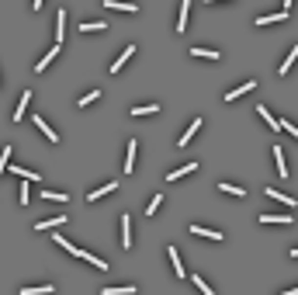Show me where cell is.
<instances>
[{"mask_svg":"<svg viewBox=\"0 0 298 295\" xmlns=\"http://www.w3.org/2000/svg\"><path fill=\"white\" fill-rule=\"evenodd\" d=\"M288 14H291V0H284V7H281L277 14H260V18H256V28H264V24H277V21H284Z\"/></svg>","mask_w":298,"mask_h":295,"instance_id":"cell-1","label":"cell"},{"mask_svg":"<svg viewBox=\"0 0 298 295\" xmlns=\"http://www.w3.org/2000/svg\"><path fill=\"white\" fill-rule=\"evenodd\" d=\"M135 153H139V142H135V139H128V150H125V167H122L125 174H132V170H135Z\"/></svg>","mask_w":298,"mask_h":295,"instance_id":"cell-2","label":"cell"},{"mask_svg":"<svg viewBox=\"0 0 298 295\" xmlns=\"http://www.w3.org/2000/svg\"><path fill=\"white\" fill-rule=\"evenodd\" d=\"M122 250H132V219L122 212Z\"/></svg>","mask_w":298,"mask_h":295,"instance_id":"cell-3","label":"cell"},{"mask_svg":"<svg viewBox=\"0 0 298 295\" xmlns=\"http://www.w3.org/2000/svg\"><path fill=\"white\" fill-rule=\"evenodd\" d=\"M35 129H39V132H42V136H45L49 142H59V136H56V129H52V125L45 122V118H39V115H35Z\"/></svg>","mask_w":298,"mask_h":295,"instance_id":"cell-4","label":"cell"},{"mask_svg":"<svg viewBox=\"0 0 298 295\" xmlns=\"http://www.w3.org/2000/svg\"><path fill=\"white\" fill-rule=\"evenodd\" d=\"M63 223H69L66 215H52V219H42V223H35V233H39V229H56V226H63Z\"/></svg>","mask_w":298,"mask_h":295,"instance_id":"cell-5","label":"cell"},{"mask_svg":"<svg viewBox=\"0 0 298 295\" xmlns=\"http://www.w3.org/2000/svg\"><path fill=\"white\" fill-rule=\"evenodd\" d=\"M56 24H59V28H56V45H63V42H66V7L56 14Z\"/></svg>","mask_w":298,"mask_h":295,"instance_id":"cell-6","label":"cell"},{"mask_svg":"<svg viewBox=\"0 0 298 295\" xmlns=\"http://www.w3.org/2000/svg\"><path fill=\"white\" fill-rule=\"evenodd\" d=\"M132 56H135V45H125V52H122V56H118L115 63H111V73H122V66H125V63H128Z\"/></svg>","mask_w":298,"mask_h":295,"instance_id":"cell-7","label":"cell"},{"mask_svg":"<svg viewBox=\"0 0 298 295\" xmlns=\"http://www.w3.org/2000/svg\"><path fill=\"white\" fill-rule=\"evenodd\" d=\"M191 233H194V236H208V240H215V243H222V240H226L218 229H205V226H198V223L191 226Z\"/></svg>","mask_w":298,"mask_h":295,"instance_id":"cell-8","label":"cell"},{"mask_svg":"<svg viewBox=\"0 0 298 295\" xmlns=\"http://www.w3.org/2000/svg\"><path fill=\"white\" fill-rule=\"evenodd\" d=\"M256 223H271V226H291V215H264L260 212Z\"/></svg>","mask_w":298,"mask_h":295,"instance_id":"cell-9","label":"cell"},{"mask_svg":"<svg viewBox=\"0 0 298 295\" xmlns=\"http://www.w3.org/2000/svg\"><path fill=\"white\" fill-rule=\"evenodd\" d=\"M118 188V184L115 181H111V184H101V188H94L90 195H87V202H97V198H104V195H111V191H115Z\"/></svg>","mask_w":298,"mask_h":295,"instance_id":"cell-10","label":"cell"},{"mask_svg":"<svg viewBox=\"0 0 298 295\" xmlns=\"http://www.w3.org/2000/svg\"><path fill=\"white\" fill-rule=\"evenodd\" d=\"M253 87H256V80H246V84H239V87H236V91H229V94H226V101H229V104H233V101H236V97H243V94H246V91H253Z\"/></svg>","mask_w":298,"mask_h":295,"instance_id":"cell-11","label":"cell"},{"mask_svg":"<svg viewBox=\"0 0 298 295\" xmlns=\"http://www.w3.org/2000/svg\"><path fill=\"white\" fill-rule=\"evenodd\" d=\"M160 112V104H135L128 115H135V118H142V115H156Z\"/></svg>","mask_w":298,"mask_h":295,"instance_id":"cell-12","label":"cell"},{"mask_svg":"<svg viewBox=\"0 0 298 295\" xmlns=\"http://www.w3.org/2000/svg\"><path fill=\"white\" fill-rule=\"evenodd\" d=\"M198 129H201V118H194V122H191V125H188V132H184V136H180V139H177V146H188V142H191V139H194V132H198Z\"/></svg>","mask_w":298,"mask_h":295,"instance_id":"cell-13","label":"cell"},{"mask_svg":"<svg viewBox=\"0 0 298 295\" xmlns=\"http://www.w3.org/2000/svg\"><path fill=\"white\" fill-rule=\"evenodd\" d=\"M194 170H198V163H184V167L170 170V174H167V181H177V177H188V174H194Z\"/></svg>","mask_w":298,"mask_h":295,"instance_id":"cell-14","label":"cell"},{"mask_svg":"<svg viewBox=\"0 0 298 295\" xmlns=\"http://www.w3.org/2000/svg\"><path fill=\"white\" fill-rule=\"evenodd\" d=\"M56 247H63L66 253H77V257H84V253H87V250H80V247H73V243H69L66 236H59V233H56Z\"/></svg>","mask_w":298,"mask_h":295,"instance_id":"cell-15","label":"cell"},{"mask_svg":"<svg viewBox=\"0 0 298 295\" xmlns=\"http://www.w3.org/2000/svg\"><path fill=\"white\" fill-rule=\"evenodd\" d=\"M188 14H191V4L184 0V4H180V14H177V31H184V28H188Z\"/></svg>","mask_w":298,"mask_h":295,"instance_id":"cell-16","label":"cell"},{"mask_svg":"<svg viewBox=\"0 0 298 295\" xmlns=\"http://www.w3.org/2000/svg\"><path fill=\"white\" fill-rule=\"evenodd\" d=\"M295 59H298V45H295V49H291V52L284 56V63H281V69H277V73H281V77H288V69L295 66Z\"/></svg>","mask_w":298,"mask_h":295,"instance_id":"cell-17","label":"cell"},{"mask_svg":"<svg viewBox=\"0 0 298 295\" xmlns=\"http://www.w3.org/2000/svg\"><path fill=\"white\" fill-rule=\"evenodd\" d=\"M52 292H56L52 285H39V288L28 285V288H21V295H52Z\"/></svg>","mask_w":298,"mask_h":295,"instance_id":"cell-18","label":"cell"},{"mask_svg":"<svg viewBox=\"0 0 298 295\" xmlns=\"http://www.w3.org/2000/svg\"><path fill=\"white\" fill-rule=\"evenodd\" d=\"M253 112H260V118H264V122H267L271 129H281V122H277V118H274V115L267 112V108H264V104H256V108H253Z\"/></svg>","mask_w":298,"mask_h":295,"instance_id":"cell-19","label":"cell"},{"mask_svg":"<svg viewBox=\"0 0 298 295\" xmlns=\"http://www.w3.org/2000/svg\"><path fill=\"white\" fill-rule=\"evenodd\" d=\"M167 253H170V264H173L177 278H184V268H180V253H177V247H167Z\"/></svg>","mask_w":298,"mask_h":295,"instance_id":"cell-20","label":"cell"},{"mask_svg":"<svg viewBox=\"0 0 298 295\" xmlns=\"http://www.w3.org/2000/svg\"><path fill=\"white\" fill-rule=\"evenodd\" d=\"M274 163H277V174L288 177V163H284V153H281V146H274Z\"/></svg>","mask_w":298,"mask_h":295,"instance_id":"cell-21","label":"cell"},{"mask_svg":"<svg viewBox=\"0 0 298 295\" xmlns=\"http://www.w3.org/2000/svg\"><path fill=\"white\" fill-rule=\"evenodd\" d=\"M104 4H107L111 11H125V14H135V11H139L135 4H118V0H104Z\"/></svg>","mask_w":298,"mask_h":295,"instance_id":"cell-22","label":"cell"},{"mask_svg":"<svg viewBox=\"0 0 298 295\" xmlns=\"http://www.w3.org/2000/svg\"><path fill=\"white\" fill-rule=\"evenodd\" d=\"M160 205H163V195H153V198H149V205H146V219H149V215H156Z\"/></svg>","mask_w":298,"mask_h":295,"instance_id":"cell-23","label":"cell"},{"mask_svg":"<svg viewBox=\"0 0 298 295\" xmlns=\"http://www.w3.org/2000/svg\"><path fill=\"white\" fill-rule=\"evenodd\" d=\"M28 101H31V91H24V94H21V101H18V112H14V118H24V112H28Z\"/></svg>","mask_w":298,"mask_h":295,"instance_id":"cell-24","label":"cell"},{"mask_svg":"<svg viewBox=\"0 0 298 295\" xmlns=\"http://www.w3.org/2000/svg\"><path fill=\"white\" fill-rule=\"evenodd\" d=\"M101 295H135V285H122V288H104Z\"/></svg>","mask_w":298,"mask_h":295,"instance_id":"cell-25","label":"cell"},{"mask_svg":"<svg viewBox=\"0 0 298 295\" xmlns=\"http://www.w3.org/2000/svg\"><path fill=\"white\" fill-rule=\"evenodd\" d=\"M218 191H222V195H233V198H243V195H246L243 188H233V184H226V181L218 184Z\"/></svg>","mask_w":298,"mask_h":295,"instance_id":"cell-26","label":"cell"},{"mask_svg":"<svg viewBox=\"0 0 298 295\" xmlns=\"http://www.w3.org/2000/svg\"><path fill=\"white\" fill-rule=\"evenodd\" d=\"M191 56H201V59H222L215 49H201V45H194V49H191Z\"/></svg>","mask_w":298,"mask_h":295,"instance_id":"cell-27","label":"cell"},{"mask_svg":"<svg viewBox=\"0 0 298 295\" xmlns=\"http://www.w3.org/2000/svg\"><path fill=\"white\" fill-rule=\"evenodd\" d=\"M191 281H194V285H198V292H201V295H215V288H212V285H208V281H205V278H201V274H194V278H191Z\"/></svg>","mask_w":298,"mask_h":295,"instance_id":"cell-28","label":"cell"},{"mask_svg":"<svg viewBox=\"0 0 298 295\" xmlns=\"http://www.w3.org/2000/svg\"><path fill=\"white\" fill-rule=\"evenodd\" d=\"M56 56H59V45H56V49H52V52H49V56H42V59H39V63H35V69H39V73H42V69H45V66H49V63H52V59H56Z\"/></svg>","mask_w":298,"mask_h":295,"instance_id":"cell-29","label":"cell"},{"mask_svg":"<svg viewBox=\"0 0 298 295\" xmlns=\"http://www.w3.org/2000/svg\"><path fill=\"white\" fill-rule=\"evenodd\" d=\"M267 195H271V198H277V202H284L288 208L295 205V198H291V195H281V191H274V188H267Z\"/></svg>","mask_w":298,"mask_h":295,"instance_id":"cell-30","label":"cell"},{"mask_svg":"<svg viewBox=\"0 0 298 295\" xmlns=\"http://www.w3.org/2000/svg\"><path fill=\"white\" fill-rule=\"evenodd\" d=\"M84 261H90V264H94V268H97V271H107V264H104V261H101V257H94V253H90V250H87V253H84Z\"/></svg>","mask_w":298,"mask_h":295,"instance_id":"cell-31","label":"cell"},{"mask_svg":"<svg viewBox=\"0 0 298 295\" xmlns=\"http://www.w3.org/2000/svg\"><path fill=\"white\" fill-rule=\"evenodd\" d=\"M14 174H21L24 181H39V170H24V167H11Z\"/></svg>","mask_w":298,"mask_h":295,"instance_id":"cell-32","label":"cell"},{"mask_svg":"<svg viewBox=\"0 0 298 295\" xmlns=\"http://www.w3.org/2000/svg\"><path fill=\"white\" fill-rule=\"evenodd\" d=\"M7 163H11V146H7V150H4V153H0V177H4V170H7Z\"/></svg>","mask_w":298,"mask_h":295,"instance_id":"cell-33","label":"cell"},{"mask_svg":"<svg viewBox=\"0 0 298 295\" xmlns=\"http://www.w3.org/2000/svg\"><path fill=\"white\" fill-rule=\"evenodd\" d=\"M104 28H107L104 21H87V24H84V31H104Z\"/></svg>","mask_w":298,"mask_h":295,"instance_id":"cell-34","label":"cell"},{"mask_svg":"<svg viewBox=\"0 0 298 295\" xmlns=\"http://www.w3.org/2000/svg\"><path fill=\"white\" fill-rule=\"evenodd\" d=\"M97 97H101V91H94V94H84V97H80V108H87V104H94Z\"/></svg>","mask_w":298,"mask_h":295,"instance_id":"cell-35","label":"cell"},{"mask_svg":"<svg viewBox=\"0 0 298 295\" xmlns=\"http://www.w3.org/2000/svg\"><path fill=\"white\" fill-rule=\"evenodd\" d=\"M42 198H49V202H66V195H59V191H45Z\"/></svg>","mask_w":298,"mask_h":295,"instance_id":"cell-36","label":"cell"},{"mask_svg":"<svg viewBox=\"0 0 298 295\" xmlns=\"http://www.w3.org/2000/svg\"><path fill=\"white\" fill-rule=\"evenodd\" d=\"M281 129H284V132H291V136H295V139H298V125H291V122H288V118H284V122H281Z\"/></svg>","mask_w":298,"mask_h":295,"instance_id":"cell-37","label":"cell"},{"mask_svg":"<svg viewBox=\"0 0 298 295\" xmlns=\"http://www.w3.org/2000/svg\"><path fill=\"white\" fill-rule=\"evenodd\" d=\"M281 295H298V288H288V292H281Z\"/></svg>","mask_w":298,"mask_h":295,"instance_id":"cell-38","label":"cell"},{"mask_svg":"<svg viewBox=\"0 0 298 295\" xmlns=\"http://www.w3.org/2000/svg\"><path fill=\"white\" fill-rule=\"evenodd\" d=\"M288 253H291V257H298V250H288Z\"/></svg>","mask_w":298,"mask_h":295,"instance_id":"cell-39","label":"cell"}]
</instances>
